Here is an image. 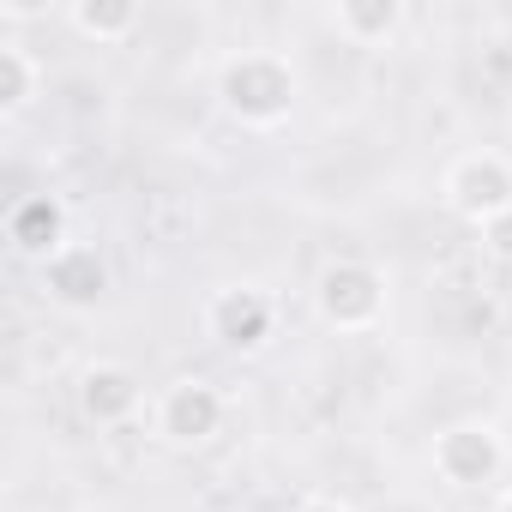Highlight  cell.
Wrapping results in <instances>:
<instances>
[{
	"instance_id": "obj_1",
	"label": "cell",
	"mask_w": 512,
	"mask_h": 512,
	"mask_svg": "<svg viewBox=\"0 0 512 512\" xmlns=\"http://www.w3.org/2000/svg\"><path fill=\"white\" fill-rule=\"evenodd\" d=\"M302 103V73L278 49H241L217 67V109L247 133H278Z\"/></svg>"
},
{
	"instance_id": "obj_2",
	"label": "cell",
	"mask_w": 512,
	"mask_h": 512,
	"mask_svg": "<svg viewBox=\"0 0 512 512\" xmlns=\"http://www.w3.org/2000/svg\"><path fill=\"white\" fill-rule=\"evenodd\" d=\"M386 302H392V290H386V272L374 260H326L314 278V314L338 338L374 332L386 320Z\"/></svg>"
},
{
	"instance_id": "obj_3",
	"label": "cell",
	"mask_w": 512,
	"mask_h": 512,
	"mask_svg": "<svg viewBox=\"0 0 512 512\" xmlns=\"http://www.w3.org/2000/svg\"><path fill=\"white\" fill-rule=\"evenodd\" d=\"M440 205H446L458 223H470L476 235L494 229V223H506V217H512V157L494 151V145L458 151V157L446 163V175H440Z\"/></svg>"
},
{
	"instance_id": "obj_4",
	"label": "cell",
	"mask_w": 512,
	"mask_h": 512,
	"mask_svg": "<svg viewBox=\"0 0 512 512\" xmlns=\"http://www.w3.org/2000/svg\"><path fill=\"white\" fill-rule=\"evenodd\" d=\"M428 464L446 488H494L500 470H506V440H500L494 422L470 416V422H452V428L434 434Z\"/></svg>"
},
{
	"instance_id": "obj_5",
	"label": "cell",
	"mask_w": 512,
	"mask_h": 512,
	"mask_svg": "<svg viewBox=\"0 0 512 512\" xmlns=\"http://www.w3.org/2000/svg\"><path fill=\"white\" fill-rule=\"evenodd\" d=\"M223 416H229V398L205 380V374H181L157 392L151 404V428L163 446H205L223 434Z\"/></svg>"
},
{
	"instance_id": "obj_6",
	"label": "cell",
	"mask_w": 512,
	"mask_h": 512,
	"mask_svg": "<svg viewBox=\"0 0 512 512\" xmlns=\"http://www.w3.org/2000/svg\"><path fill=\"white\" fill-rule=\"evenodd\" d=\"M278 332V308L266 290H253V284H223L205 296V338L235 350V356H253V350H266Z\"/></svg>"
},
{
	"instance_id": "obj_7",
	"label": "cell",
	"mask_w": 512,
	"mask_h": 512,
	"mask_svg": "<svg viewBox=\"0 0 512 512\" xmlns=\"http://www.w3.org/2000/svg\"><path fill=\"white\" fill-rule=\"evenodd\" d=\"M79 398V416L91 428H127L139 410H145V380L127 368V362H91L73 386Z\"/></svg>"
},
{
	"instance_id": "obj_8",
	"label": "cell",
	"mask_w": 512,
	"mask_h": 512,
	"mask_svg": "<svg viewBox=\"0 0 512 512\" xmlns=\"http://www.w3.org/2000/svg\"><path fill=\"white\" fill-rule=\"evenodd\" d=\"M37 272H43L49 302H61V308H97L109 296V260H103L97 241H67Z\"/></svg>"
},
{
	"instance_id": "obj_9",
	"label": "cell",
	"mask_w": 512,
	"mask_h": 512,
	"mask_svg": "<svg viewBox=\"0 0 512 512\" xmlns=\"http://www.w3.org/2000/svg\"><path fill=\"white\" fill-rule=\"evenodd\" d=\"M410 25L404 0H332L326 7V31L350 49H392Z\"/></svg>"
},
{
	"instance_id": "obj_10",
	"label": "cell",
	"mask_w": 512,
	"mask_h": 512,
	"mask_svg": "<svg viewBox=\"0 0 512 512\" xmlns=\"http://www.w3.org/2000/svg\"><path fill=\"white\" fill-rule=\"evenodd\" d=\"M7 241H13V253H25L31 266L55 260V253L73 241V235H67V205H61L55 193H25V199L7 211Z\"/></svg>"
},
{
	"instance_id": "obj_11",
	"label": "cell",
	"mask_w": 512,
	"mask_h": 512,
	"mask_svg": "<svg viewBox=\"0 0 512 512\" xmlns=\"http://www.w3.org/2000/svg\"><path fill=\"white\" fill-rule=\"evenodd\" d=\"M67 31L85 37L91 49H121L133 43V31L145 25V13L133 7V0H73V7H61Z\"/></svg>"
},
{
	"instance_id": "obj_12",
	"label": "cell",
	"mask_w": 512,
	"mask_h": 512,
	"mask_svg": "<svg viewBox=\"0 0 512 512\" xmlns=\"http://www.w3.org/2000/svg\"><path fill=\"white\" fill-rule=\"evenodd\" d=\"M43 97V61L25 43H0V115L19 121Z\"/></svg>"
},
{
	"instance_id": "obj_13",
	"label": "cell",
	"mask_w": 512,
	"mask_h": 512,
	"mask_svg": "<svg viewBox=\"0 0 512 512\" xmlns=\"http://www.w3.org/2000/svg\"><path fill=\"white\" fill-rule=\"evenodd\" d=\"M290 512H356V506H350L344 494H326V488H320V494H302Z\"/></svg>"
},
{
	"instance_id": "obj_14",
	"label": "cell",
	"mask_w": 512,
	"mask_h": 512,
	"mask_svg": "<svg viewBox=\"0 0 512 512\" xmlns=\"http://www.w3.org/2000/svg\"><path fill=\"white\" fill-rule=\"evenodd\" d=\"M494 512H512V488H500V500H494Z\"/></svg>"
}]
</instances>
